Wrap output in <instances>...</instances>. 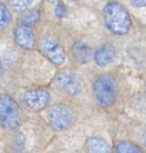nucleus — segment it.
Segmentation results:
<instances>
[{
	"mask_svg": "<svg viewBox=\"0 0 146 153\" xmlns=\"http://www.w3.org/2000/svg\"><path fill=\"white\" fill-rule=\"evenodd\" d=\"M48 120L51 127L58 131H64L74 123L76 117L73 111L65 105H54L48 111Z\"/></svg>",
	"mask_w": 146,
	"mask_h": 153,
	"instance_id": "nucleus-4",
	"label": "nucleus"
},
{
	"mask_svg": "<svg viewBox=\"0 0 146 153\" xmlns=\"http://www.w3.org/2000/svg\"><path fill=\"white\" fill-rule=\"evenodd\" d=\"M55 86L61 93L69 96H76L81 91V81L72 72H61L55 78Z\"/></svg>",
	"mask_w": 146,
	"mask_h": 153,
	"instance_id": "nucleus-5",
	"label": "nucleus"
},
{
	"mask_svg": "<svg viewBox=\"0 0 146 153\" xmlns=\"http://www.w3.org/2000/svg\"><path fill=\"white\" fill-rule=\"evenodd\" d=\"M104 21L108 30L118 36L128 33L131 27V19L128 10L116 1H111L104 7Z\"/></svg>",
	"mask_w": 146,
	"mask_h": 153,
	"instance_id": "nucleus-1",
	"label": "nucleus"
},
{
	"mask_svg": "<svg viewBox=\"0 0 146 153\" xmlns=\"http://www.w3.org/2000/svg\"><path fill=\"white\" fill-rule=\"evenodd\" d=\"M0 1H2V0H0Z\"/></svg>",
	"mask_w": 146,
	"mask_h": 153,
	"instance_id": "nucleus-21",
	"label": "nucleus"
},
{
	"mask_svg": "<svg viewBox=\"0 0 146 153\" xmlns=\"http://www.w3.org/2000/svg\"><path fill=\"white\" fill-rule=\"evenodd\" d=\"M115 56V48L112 45L101 46L94 54V61L98 66H106L113 61Z\"/></svg>",
	"mask_w": 146,
	"mask_h": 153,
	"instance_id": "nucleus-9",
	"label": "nucleus"
},
{
	"mask_svg": "<svg viewBox=\"0 0 146 153\" xmlns=\"http://www.w3.org/2000/svg\"><path fill=\"white\" fill-rule=\"evenodd\" d=\"M23 103L26 108L33 111H40L46 108L51 101L50 94L44 89L29 90L23 95Z\"/></svg>",
	"mask_w": 146,
	"mask_h": 153,
	"instance_id": "nucleus-7",
	"label": "nucleus"
},
{
	"mask_svg": "<svg viewBox=\"0 0 146 153\" xmlns=\"http://www.w3.org/2000/svg\"><path fill=\"white\" fill-rule=\"evenodd\" d=\"M87 146L90 152L95 153H107L111 151L108 143L101 137H91L88 140Z\"/></svg>",
	"mask_w": 146,
	"mask_h": 153,
	"instance_id": "nucleus-11",
	"label": "nucleus"
},
{
	"mask_svg": "<svg viewBox=\"0 0 146 153\" xmlns=\"http://www.w3.org/2000/svg\"><path fill=\"white\" fill-rule=\"evenodd\" d=\"M40 47L44 54L48 57L51 63L62 65L66 59L65 51L56 39L51 37H44L40 40Z\"/></svg>",
	"mask_w": 146,
	"mask_h": 153,
	"instance_id": "nucleus-6",
	"label": "nucleus"
},
{
	"mask_svg": "<svg viewBox=\"0 0 146 153\" xmlns=\"http://www.w3.org/2000/svg\"><path fill=\"white\" fill-rule=\"evenodd\" d=\"M22 118L16 101L8 94H0V126L5 130H14L21 125Z\"/></svg>",
	"mask_w": 146,
	"mask_h": 153,
	"instance_id": "nucleus-3",
	"label": "nucleus"
},
{
	"mask_svg": "<svg viewBox=\"0 0 146 153\" xmlns=\"http://www.w3.org/2000/svg\"><path fill=\"white\" fill-rule=\"evenodd\" d=\"M116 152L120 153H140L142 150L140 147H138L137 145H135L130 142H122V143H119L116 145Z\"/></svg>",
	"mask_w": 146,
	"mask_h": 153,
	"instance_id": "nucleus-14",
	"label": "nucleus"
},
{
	"mask_svg": "<svg viewBox=\"0 0 146 153\" xmlns=\"http://www.w3.org/2000/svg\"><path fill=\"white\" fill-rule=\"evenodd\" d=\"M55 15L58 19H63L66 16V7L62 2H57V5L55 7Z\"/></svg>",
	"mask_w": 146,
	"mask_h": 153,
	"instance_id": "nucleus-16",
	"label": "nucleus"
},
{
	"mask_svg": "<svg viewBox=\"0 0 146 153\" xmlns=\"http://www.w3.org/2000/svg\"><path fill=\"white\" fill-rule=\"evenodd\" d=\"M119 87L115 78L111 74L101 76L93 86V95L95 103L101 108H107L115 102Z\"/></svg>",
	"mask_w": 146,
	"mask_h": 153,
	"instance_id": "nucleus-2",
	"label": "nucleus"
},
{
	"mask_svg": "<svg viewBox=\"0 0 146 153\" xmlns=\"http://www.w3.org/2000/svg\"><path fill=\"white\" fill-rule=\"evenodd\" d=\"M33 0H10V5L16 10H24L32 4Z\"/></svg>",
	"mask_w": 146,
	"mask_h": 153,
	"instance_id": "nucleus-15",
	"label": "nucleus"
},
{
	"mask_svg": "<svg viewBox=\"0 0 146 153\" xmlns=\"http://www.w3.org/2000/svg\"><path fill=\"white\" fill-rule=\"evenodd\" d=\"M72 56L76 59L78 63H87L91 57V53L89 47L84 42L78 41L72 47Z\"/></svg>",
	"mask_w": 146,
	"mask_h": 153,
	"instance_id": "nucleus-10",
	"label": "nucleus"
},
{
	"mask_svg": "<svg viewBox=\"0 0 146 153\" xmlns=\"http://www.w3.org/2000/svg\"><path fill=\"white\" fill-rule=\"evenodd\" d=\"M4 73H5V69H4V65H2L1 61H0V76H2Z\"/></svg>",
	"mask_w": 146,
	"mask_h": 153,
	"instance_id": "nucleus-18",
	"label": "nucleus"
},
{
	"mask_svg": "<svg viewBox=\"0 0 146 153\" xmlns=\"http://www.w3.org/2000/svg\"><path fill=\"white\" fill-rule=\"evenodd\" d=\"M131 5L137 8H142V7H146V0H130Z\"/></svg>",
	"mask_w": 146,
	"mask_h": 153,
	"instance_id": "nucleus-17",
	"label": "nucleus"
},
{
	"mask_svg": "<svg viewBox=\"0 0 146 153\" xmlns=\"http://www.w3.org/2000/svg\"><path fill=\"white\" fill-rule=\"evenodd\" d=\"M40 19H41V13L40 10L34 8V9H30V10H25L23 14L21 15V21L24 25H29V26H33L37 25L39 22H40Z\"/></svg>",
	"mask_w": 146,
	"mask_h": 153,
	"instance_id": "nucleus-12",
	"label": "nucleus"
},
{
	"mask_svg": "<svg viewBox=\"0 0 146 153\" xmlns=\"http://www.w3.org/2000/svg\"><path fill=\"white\" fill-rule=\"evenodd\" d=\"M12 23V13L8 7L0 1V31L5 30Z\"/></svg>",
	"mask_w": 146,
	"mask_h": 153,
	"instance_id": "nucleus-13",
	"label": "nucleus"
},
{
	"mask_svg": "<svg viewBox=\"0 0 146 153\" xmlns=\"http://www.w3.org/2000/svg\"><path fill=\"white\" fill-rule=\"evenodd\" d=\"M145 89H146V85H145Z\"/></svg>",
	"mask_w": 146,
	"mask_h": 153,
	"instance_id": "nucleus-20",
	"label": "nucleus"
},
{
	"mask_svg": "<svg viewBox=\"0 0 146 153\" xmlns=\"http://www.w3.org/2000/svg\"><path fill=\"white\" fill-rule=\"evenodd\" d=\"M14 40L16 45L23 49H32L36 46V34L31 26L22 25L17 26L14 30Z\"/></svg>",
	"mask_w": 146,
	"mask_h": 153,
	"instance_id": "nucleus-8",
	"label": "nucleus"
},
{
	"mask_svg": "<svg viewBox=\"0 0 146 153\" xmlns=\"http://www.w3.org/2000/svg\"><path fill=\"white\" fill-rule=\"evenodd\" d=\"M73 1H78V0H73Z\"/></svg>",
	"mask_w": 146,
	"mask_h": 153,
	"instance_id": "nucleus-19",
	"label": "nucleus"
}]
</instances>
